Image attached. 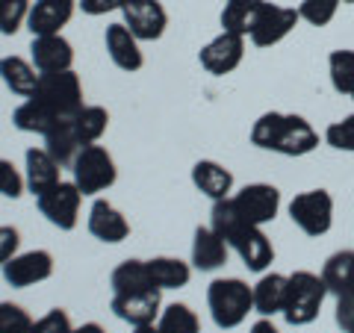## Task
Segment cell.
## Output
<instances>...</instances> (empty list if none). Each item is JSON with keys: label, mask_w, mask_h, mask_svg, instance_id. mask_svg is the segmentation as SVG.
<instances>
[{"label": "cell", "mask_w": 354, "mask_h": 333, "mask_svg": "<svg viewBox=\"0 0 354 333\" xmlns=\"http://www.w3.org/2000/svg\"><path fill=\"white\" fill-rule=\"evenodd\" d=\"M106 41V53L121 71H139L142 68V50H139V39L130 32V27L121 21V24H109L104 32Z\"/></svg>", "instance_id": "ac0fdd59"}, {"label": "cell", "mask_w": 354, "mask_h": 333, "mask_svg": "<svg viewBox=\"0 0 354 333\" xmlns=\"http://www.w3.org/2000/svg\"><path fill=\"white\" fill-rule=\"evenodd\" d=\"M32 318L21 304L0 301V333H30Z\"/></svg>", "instance_id": "e575fe53"}, {"label": "cell", "mask_w": 354, "mask_h": 333, "mask_svg": "<svg viewBox=\"0 0 354 333\" xmlns=\"http://www.w3.org/2000/svg\"><path fill=\"white\" fill-rule=\"evenodd\" d=\"M286 289H290V277L286 274H263L257 283L251 286V295H254V313H260L263 318H272L283 313L286 307Z\"/></svg>", "instance_id": "d6986e66"}, {"label": "cell", "mask_w": 354, "mask_h": 333, "mask_svg": "<svg viewBox=\"0 0 354 333\" xmlns=\"http://www.w3.org/2000/svg\"><path fill=\"white\" fill-rule=\"evenodd\" d=\"M74 133L77 139H80V145H95L97 139L106 133V124H109V113L104 106H83L80 113H77L74 118Z\"/></svg>", "instance_id": "f546056e"}, {"label": "cell", "mask_w": 354, "mask_h": 333, "mask_svg": "<svg viewBox=\"0 0 354 333\" xmlns=\"http://www.w3.org/2000/svg\"><path fill=\"white\" fill-rule=\"evenodd\" d=\"M162 289H142V292H118L113 295V313L127 321V325L139 327V325H153V318L162 313Z\"/></svg>", "instance_id": "5bb4252c"}, {"label": "cell", "mask_w": 354, "mask_h": 333, "mask_svg": "<svg viewBox=\"0 0 354 333\" xmlns=\"http://www.w3.org/2000/svg\"><path fill=\"white\" fill-rule=\"evenodd\" d=\"M18 245H21V233L9 225H0V269L18 254Z\"/></svg>", "instance_id": "f35d334b"}, {"label": "cell", "mask_w": 354, "mask_h": 333, "mask_svg": "<svg viewBox=\"0 0 354 333\" xmlns=\"http://www.w3.org/2000/svg\"><path fill=\"white\" fill-rule=\"evenodd\" d=\"M227 242L213 227H198L192 239V265L198 272H216L227 263Z\"/></svg>", "instance_id": "44dd1931"}, {"label": "cell", "mask_w": 354, "mask_h": 333, "mask_svg": "<svg viewBox=\"0 0 354 333\" xmlns=\"http://www.w3.org/2000/svg\"><path fill=\"white\" fill-rule=\"evenodd\" d=\"M263 3L266 0H234V3H225V9H221V30L248 39L260 18Z\"/></svg>", "instance_id": "4316f807"}, {"label": "cell", "mask_w": 354, "mask_h": 333, "mask_svg": "<svg viewBox=\"0 0 354 333\" xmlns=\"http://www.w3.org/2000/svg\"><path fill=\"white\" fill-rule=\"evenodd\" d=\"M342 3H354V0H342Z\"/></svg>", "instance_id": "f6af8a7d"}, {"label": "cell", "mask_w": 354, "mask_h": 333, "mask_svg": "<svg viewBox=\"0 0 354 333\" xmlns=\"http://www.w3.org/2000/svg\"><path fill=\"white\" fill-rule=\"evenodd\" d=\"M71 171H74V183L83 195H97L109 189L115 183V162L109 157V151L101 145H86L80 148V153L74 157L71 162Z\"/></svg>", "instance_id": "8992f818"}, {"label": "cell", "mask_w": 354, "mask_h": 333, "mask_svg": "<svg viewBox=\"0 0 354 333\" xmlns=\"http://www.w3.org/2000/svg\"><path fill=\"white\" fill-rule=\"evenodd\" d=\"M39 213L59 230H74L77 227V216H80V204H83V192L77 189V183H57L48 189L44 195L36 198Z\"/></svg>", "instance_id": "ba28073f"}, {"label": "cell", "mask_w": 354, "mask_h": 333, "mask_svg": "<svg viewBox=\"0 0 354 333\" xmlns=\"http://www.w3.org/2000/svg\"><path fill=\"white\" fill-rule=\"evenodd\" d=\"M88 233H92L95 239L115 245V242H124L130 236V225L113 204L104 201V198H97L92 204V209H88Z\"/></svg>", "instance_id": "e0dca14e"}, {"label": "cell", "mask_w": 354, "mask_h": 333, "mask_svg": "<svg viewBox=\"0 0 354 333\" xmlns=\"http://www.w3.org/2000/svg\"><path fill=\"white\" fill-rule=\"evenodd\" d=\"M251 145L281 157H307L319 148V133L292 113H263L251 127Z\"/></svg>", "instance_id": "7a4b0ae2"}, {"label": "cell", "mask_w": 354, "mask_h": 333, "mask_svg": "<svg viewBox=\"0 0 354 333\" xmlns=\"http://www.w3.org/2000/svg\"><path fill=\"white\" fill-rule=\"evenodd\" d=\"M351 97H354V95H351Z\"/></svg>", "instance_id": "7dc6e473"}, {"label": "cell", "mask_w": 354, "mask_h": 333, "mask_svg": "<svg viewBox=\"0 0 354 333\" xmlns=\"http://www.w3.org/2000/svg\"><path fill=\"white\" fill-rule=\"evenodd\" d=\"M121 12H124V24L139 41H157L169 27V15L160 0H124Z\"/></svg>", "instance_id": "7c38bea8"}, {"label": "cell", "mask_w": 354, "mask_h": 333, "mask_svg": "<svg viewBox=\"0 0 354 333\" xmlns=\"http://www.w3.org/2000/svg\"><path fill=\"white\" fill-rule=\"evenodd\" d=\"M342 0H301V6H298V15L301 21L313 27H328L330 21L337 18V9H339Z\"/></svg>", "instance_id": "d6a6232c"}, {"label": "cell", "mask_w": 354, "mask_h": 333, "mask_svg": "<svg viewBox=\"0 0 354 333\" xmlns=\"http://www.w3.org/2000/svg\"><path fill=\"white\" fill-rule=\"evenodd\" d=\"M322 280L328 286V295H354V251L330 254L322 265Z\"/></svg>", "instance_id": "603a6c76"}, {"label": "cell", "mask_w": 354, "mask_h": 333, "mask_svg": "<svg viewBox=\"0 0 354 333\" xmlns=\"http://www.w3.org/2000/svg\"><path fill=\"white\" fill-rule=\"evenodd\" d=\"M192 183H195L198 192L209 198V201H221V198H230V192H234V174L216 160L195 162Z\"/></svg>", "instance_id": "ffe728a7"}, {"label": "cell", "mask_w": 354, "mask_h": 333, "mask_svg": "<svg viewBox=\"0 0 354 333\" xmlns=\"http://www.w3.org/2000/svg\"><path fill=\"white\" fill-rule=\"evenodd\" d=\"M39 101L48 104L59 118H74L83 109V86L80 77L71 68L68 71H53V74H41L39 77V88L36 95Z\"/></svg>", "instance_id": "52a82bcc"}, {"label": "cell", "mask_w": 354, "mask_h": 333, "mask_svg": "<svg viewBox=\"0 0 354 333\" xmlns=\"http://www.w3.org/2000/svg\"><path fill=\"white\" fill-rule=\"evenodd\" d=\"M30 333H74L71 327V318L65 310H50V313H44L39 321H32V327Z\"/></svg>", "instance_id": "74e56055"}, {"label": "cell", "mask_w": 354, "mask_h": 333, "mask_svg": "<svg viewBox=\"0 0 354 333\" xmlns=\"http://www.w3.org/2000/svg\"><path fill=\"white\" fill-rule=\"evenodd\" d=\"M74 15V0H36L30 6L27 27L32 36H53Z\"/></svg>", "instance_id": "2e32d148"}, {"label": "cell", "mask_w": 354, "mask_h": 333, "mask_svg": "<svg viewBox=\"0 0 354 333\" xmlns=\"http://www.w3.org/2000/svg\"><path fill=\"white\" fill-rule=\"evenodd\" d=\"M334 318H337V327L342 333H354V295H339L337 298Z\"/></svg>", "instance_id": "ab89813d"}, {"label": "cell", "mask_w": 354, "mask_h": 333, "mask_svg": "<svg viewBox=\"0 0 354 333\" xmlns=\"http://www.w3.org/2000/svg\"><path fill=\"white\" fill-rule=\"evenodd\" d=\"M30 6H32L30 0H0V32L15 36L21 24H27Z\"/></svg>", "instance_id": "836d02e7"}, {"label": "cell", "mask_w": 354, "mask_h": 333, "mask_svg": "<svg viewBox=\"0 0 354 333\" xmlns=\"http://www.w3.org/2000/svg\"><path fill=\"white\" fill-rule=\"evenodd\" d=\"M24 160H27V177H24V180H27V189L36 198L59 183V169H62V165L53 160L44 148H30Z\"/></svg>", "instance_id": "7402d4cb"}, {"label": "cell", "mask_w": 354, "mask_h": 333, "mask_svg": "<svg viewBox=\"0 0 354 333\" xmlns=\"http://www.w3.org/2000/svg\"><path fill=\"white\" fill-rule=\"evenodd\" d=\"M30 59L36 65L39 74L68 71L71 62H74V48H71L68 39L59 36V32H53V36H32Z\"/></svg>", "instance_id": "9a60e30c"}, {"label": "cell", "mask_w": 354, "mask_h": 333, "mask_svg": "<svg viewBox=\"0 0 354 333\" xmlns=\"http://www.w3.org/2000/svg\"><path fill=\"white\" fill-rule=\"evenodd\" d=\"M124 6V0H80V9L86 15H106Z\"/></svg>", "instance_id": "60d3db41"}, {"label": "cell", "mask_w": 354, "mask_h": 333, "mask_svg": "<svg viewBox=\"0 0 354 333\" xmlns=\"http://www.w3.org/2000/svg\"><path fill=\"white\" fill-rule=\"evenodd\" d=\"M57 121H59V115L53 113L44 101H39V97H27V101L12 113V124L21 133H41L44 136Z\"/></svg>", "instance_id": "484cf974"}, {"label": "cell", "mask_w": 354, "mask_h": 333, "mask_svg": "<svg viewBox=\"0 0 354 333\" xmlns=\"http://www.w3.org/2000/svg\"><path fill=\"white\" fill-rule=\"evenodd\" d=\"M136 333H162V330H160V327H153V325H139Z\"/></svg>", "instance_id": "ee69618b"}, {"label": "cell", "mask_w": 354, "mask_h": 333, "mask_svg": "<svg viewBox=\"0 0 354 333\" xmlns=\"http://www.w3.org/2000/svg\"><path fill=\"white\" fill-rule=\"evenodd\" d=\"M234 204L248 225L263 227V225H269V221L278 218L281 192L272 183H248L245 189H239L234 195Z\"/></svg>", "instance_id": "9c48e42d"}, {"label": "cell", "mask_w": 354, "mask_h": 333, "mask_svg": "<svg viewBox=\"0 0 354 333\" xmlns=\"http://www.w3.org/2000/svg\"><path fill=\"white\" fill-rule=\"evenodd\" d=\"M325 142L334 151H346V153H354V113L334 121L328 130H325Z\"/></svg>", "instance_id": "d590c367"}, {"label": "cell", "mask_w": 354, "mask_h": 333, "mask_svg": "<svg viewBox=\"0 0 354 333\" xmlns=\"http://www.w3.org/2000/svg\"><path fill=\"white\" fill-rule=\"evenodd\" d=\"M242 57H245V36H236V32L221 30L213 41H207L201 48L198 62H201L204 71L216 74V77H225V74L239 68Z\"/></svg>", "instance_id": "30bf717a"}, {"label": "cell", "mask_w": 354, "mask_h": 333, "mask_svg": "<svg viewBox=\"0 0 354 333\" xmlns=\"http://www.w3.org/2000/svg\"><path fill=\"white\" fill-rule=\"evenodd\" d=\"M0 77H3V83L9 92H15L21 97H32L39 88V71L36 65L21 59V57H3L0 59Z\"/></svg>", "instance_id": "d4e9b609"}, {"label": "cell", "mask_w": 354, "mask_h": 333, "mask_svg": "<svg viewBox=\"0 0 354 333\" xmlns=\"http://www.w3.org/2000/svg\"><path fill=\"white\" fill-rule=\"evenodd\" d=\"M80 148L83 145H80V139H77V133H74V121L71 118H59L57 124L44 133V151H48L50 157L62 165V169L74 162V157L80 153Z\"/></svg>", "instance_id": "cb8c5ba5"}, {"label": "cell", "mask_w": 354, "mask_h": 333, "mask_svg": "<svg viewBox=\"0 0 354 333\" xmlns=\"http://www.w3.org/2000/svg\"><path fill=\"white\" fill-rule=\"evenodd\" d=\"M328 298V286L322 280V274L313 272H295L290 274V289H286V307H283V318L286 325L301 327L316 321L322 313V304Z\"/></svg>", "instance_id": "277c9868"}, {"label": "cell", "mask_w": 354, "mask_h": 333, "mask_svg": "<svg viewBox=\"0 0 354 333\" xmlns=\"http://www.w3.org/2000/svg\"><path fill=\"white\" fill-rule=\"evenodd\" d=\"M209 218H213L209 227H213L218 236L239 254V260L245 263L248 272L263 274L274 263V248H272L269 236H266L257 225H248V221L239 216V209L234 204V195L221 198V201H213V213H209Z\"/></svg>", "instance_id": "6da1fadb"}, {"label": "cell", "mask_w": 354, "mask_h": 333, "mask_svg": "<svg viewBox=\"0 0 354 333\" xmlns=\"http://www.w3.org/2000/svg\"><path fill=\"white\" fill-rule=\"evenodd\" d=\"M162 333H198L201 330V321H198L195 310H189L186 304H169L160 313V325Z\"/></svg>", "instance_id": "1f68e13d"}, {"label": "cell", "mask_w": 354, "mask_h": 333, "mask_svg": "<svg viewBox=\"0 0 354 333\" xmlns=\"http://www.w3.org/2000/svg\"><path fill=\"white\" fill-rule=\"evenodd\" d=\"M148 263V272H151V280L157 289H183L192 277L189 263L183 260H174V257H153L145 260Z\"/></svg>", "instance_id": "83f0119b"}, {"label": "cell", "mask_w": 354, "mask_h": 333, "mask_svg": "<svg viewBox=\"0 0 354 333\" xmlns=\"http://www.w3.org/2000/svg\"><path fill=\"white\" fill-rule=\"evenodd\" d=\"M328 74H330V86L334 92L351 97L354 95V50L339 48L328 57Z\"/></svg>", "instance_id": "4dcf8cb0"}, {"label": "cell", "mask_w": 354, "mask_h": 333, "mask_svg": "<svg viewBox=\"0 0 354 333\" xmlns=\"http://www.w3.org/2000/svg\"><path fill=\"white\" fill-rule=\"evenodd\" d=\"M24 186H27V180L18 174V169L9 160H0V195L3 198H21L24 195Z\"/></svg>", "instance_id": "8d00e7d4"}, {"label": "cell", "mask_w": 354, "mask_h": 333, "mask_svg": "<svg viewBox=\"0 0 354 333\" xmlns=\"http://www.w3.org/2000/svg\"><path fill=\"white\" fill-rule=\"evenodd\" d=\"M53 274V257L48 251H27L15 254L9 263H3V280L15 289H27Z\"/></svg>", "instance_id": "4fadbf2b"}, {"label": "cell", "mask_w": 354, "mask_h": 333, "mask_svg": "<svg viewBox=\"0 0 354 333\" xmlns=\"http://www.w3.org/2000/svg\"><path fill=\"white\" fill-rule=\"evenodd\" d=\"M74 333H106V330L97 325V321H86V325H83V327H77Z\"/></svg>", "instance_id": "7bdbcfd3"}, {"label": "cell", "mask_w": 354, "mask_h": 333, "mask_svg": "<svg viewBox=\"0 0 354 333\" xmlns=\"http://www.w3.org/2000/svg\"><path fill=\"white\" fill-rule=\"evenodd\" d=\"M225 3H234V0H225Z\"/></svg>", "instance_id": "bcb514c9"}, {"label": "cell", "mask_w": 354, "mask_h": 333, "mask_svg": "<svg viewBox=\"0 0 354 333\" xmlns=\"http://www.w3.org/2000/svg\"><path fill=\"white\" fill-rule=\"evenodd\" d=\"M298 21H301L298 9L278 6V3H269V0H266L263 9H260L257 24H254L248 39H251L254 48H272V44H278V41H283L286 36H290Z\"/></svg>", "instance_id": "8fae6325"}, {"label": "cell", "mask_w": 354, "mask_h": 333, "mask_svg": "<svg viewBox=\"0 0 354 333\" xmlns=\"http://www.w3.org/2000/svg\"><path fill=\"white\" fill-rule=\"evenodd\" d=\"M248 333H281V330L274 327L269 318H260V321H254V325H251V330H248Z\"/></svg>", "instance_id": "b9f144b4"}, {"label": "cell", "mask_w": 354, "mask_h": 333, "mask_svg": "<svg viewBox=\"0 0 354 333\" xmlns=\"http://www.w3.org/2000/svg\"><path fill=\"white\" fill-rule=\"evenodd\" d=\"M207 307L221 330H234L248 318V313H254L251 286L239 277H218L207 286Z\"/></svg>", "instance_id": "3957f363"}, {"label": "cell", "mask_w": 354, "mask_h": 333, "mask_svg": "<svg viewBox=\"0 0 354 333\" xmlns=\"http://www.w3.org/2000/svg\"><path fill=\"white\" fill-rule=\"evenodd\" d=\"M109 286H113V295L118 292H142V289H157L151 280L148 263L145 260H124L121 265H115L113 277H109Z\"/></svg>", "instance_id": "f1b7e54d"}, {"label": "cell", "mask_w": 354, "mask_h": 333, "mask_svg": "<svg viewBox=\"0 0 354 333\" xmlns=\"http://www.w3.org/2000/svg\"><path fill=\"white\" fill-rule=\"evenodd\" d=\"M290 218L304 236H325L334 227V198L328 189H310L290 201Z\"/></svg>", "instance_id": "5b68a950"}]
</instances>
